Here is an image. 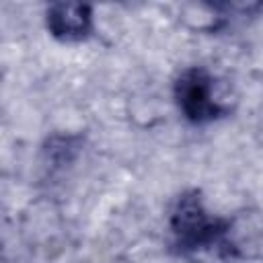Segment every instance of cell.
Listing matches in <instances>:
<instances>
[{"label": "cell", "mask_w": 263, "mask_h": 263, "mask_svg": "<svg viewBox=\"0 0 263 263\" xmlns=\"http://www.w3.org/2000/svg\"><path fill=\"white\" fill-rule=\"evenodd\" d=\"M168 232L179 257L199 261L216 257L222 261V234L226 216H216L205 205L199 189H185L168 212Z\"/></svg>", "instance_id": "obj_1"}, {"label": "cell", "mask_w": 263, "mask_h": 263, "mask_svg": "<svg viewBox=\"0 0 263 263\" xmlns=\"http://www.w3.org/2000/svg\"><path fill=\"white\" fill-rule=\"evenodd\" d=\"M181 21L187 29L197 33H218L226 27L228 14L216 4H187L181 10Z\"/></svg>", "instance_id": "obj_5"}, {"label": "cell", "mask_w": 263, "mask_h": 263, "mask_svg": "<svg viewBox=\"0 0 263 263\" xmlns=\"http://www.w3.org/2000/svg\"><path fill=\"white\" fill-rule=\"evenodd\" d=\"M43 25L60 43H82L95 35V8L82 2H53L43 12Z\"/></svg>", "instance_id": "obj_4"}, {"label": "cell", "mask_w": 263, "mask_h": 263, "mask_svg": "<svg viewBox=\"0 0 263 263\" xmlns=\"http://www.w3.org/2000/svg\"><path fill=\"white\" fill-rule=\"evenodd\" d=\"M263 247V222L257 205H247L226 216L222 234V263L257 261Z\"/></svg>", "instance_id": "obj_3"}, {"label": "cell", "mask_w": 263, "mask_h": 263, "mask_svg": "<svg viewBox=\"0 0 263 263\" xmlns=\"http://www.w3.org/2000/svg\"><path fill=\"white\" fill-rule=\"evenodd\" d=\"M173 101L181 117L191 125H208L230 111L220 82L205 66H187L173 80Z\"/></svg>", "instance_id": "obj_2"}]
</instances>
